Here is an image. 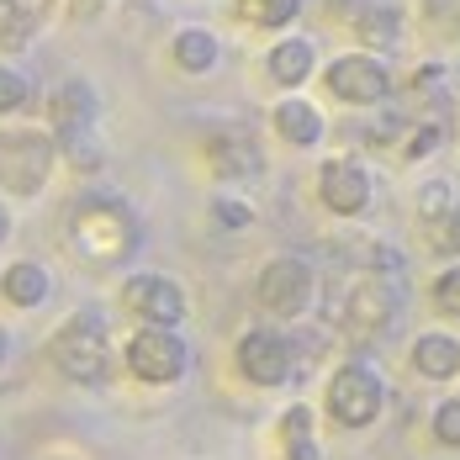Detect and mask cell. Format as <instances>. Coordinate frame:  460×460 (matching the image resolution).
<instances>
[{
  "instance_id": "25",
  "label": "cell",
  "mask_w": 460,
  "mask_h": 460,
  "mask_svg": "<svg viewBox=\"0 0 460 460\" xmlns=\"http://www.w3.org/2000/svg\"><path fill=\"white\" fill-rule=\"evenodd\" d=\"M434 302H439V313L460 318V265H450L445 276L434 280Z\"/></svg>"
},
{
  "instance_id": "13",
  "label": "cell",
  "mask_w": 460,
  "mask_h": 460,
  "mask_svg": "<svg viewBox=\"0 0 460 460\" xmlns=\"http://www.w3.org/2000/svg\"><path fill=\"white\" fill-rule=\"evenodd\" d=\"M207 159H212V170L217 175H254L260 170V143L249 138V133H238V128H228V133H212L207 138Z\"/></svg>"
},
{
  "instance_id": "11",
  "label": "cell",
  "mask_w": 460,
  "mask_h": 460,
  "mask_svg": "<svg viewBox=\"0 0 460 460\" xmlns=\"http://www.w3.org/2000/svg\"><path fill=\"white\" fill-rule=\"evenodd\" d=\"M291 344L270 333V328H260V333H243L238 339V370L254 381V386H280V381H291Z\"/></svg>"
},
{
  "instance_id": "31",
  "label": "cell",
  "mask_w": 460,
  "mask_h": 460,
  "mask_svg": "<svg viewBox=\"0 0 460 460\" xmlns=\"http://www.w3.org/2000/svg\"><path fill=\"white\" fill-rule=\"evenodd\" d=\"M0 366H5V333H0Z\"/></svg>"
},
{
  "instance_id": "28",
  "label": "cell",
  "mask_w": 460,
  "mask_h": 460,
  "mask_svg": "<svg viewBox=\"0 0 460 460\" xmlns=\"http://www.w3.org/2000/svg\"><path fill=\"white\" fill-rule=\"evenodd\" d=\"M106 5H111V0H69V11H75V16H101Z\"/></svg>"
},
{
  "instance_id": "6",
  "label": "cell",
  "mask_w": 460,
  "mask_h": 460,
  "mask_svg": "<svg viewBox=\"0 0 460 460\" xmlns=\"http://www.w3.org/2000/svg\"><path fill=\"white\" fill-rule=\"evenodd\" d=\"M381 402H386V386H381V376L370 366H344L333 370V381H328V418L333 423H344V429H366L381 418Z\"/></svg>"
},
{
  "instance_id": "21",
  "label": "cell",
  "mask_w": 460,
  "mask_h": 460,
  "mask_svg": "<svg viewBox=\"0 0 460 460\" xmlns=\"http://www.w3.org/2000/svg\"><path fill=\"white\" fill-rule=\"evenodd\" d=\"M296 11H302V0H243V16L254 27H286Z\"/></svg>"
},
{
  "instance_id": "17",
  "label": "cell",
  "mask_w": 460,
  "mask_h": 460,
  "mask_svg": "<svg viewBox=\"0 0 460 460\" xmlns=\"http://www.w3.org/2000/svg\"><path fill=\"white\" fill-rule=\"evenodd\" d=\"M276 133L286 143H296V148H313V143L323 138L318 106H307V101H280L276 106Z\"/></svg>"
},
{
  "instance_id": "15",
  "label": "cell",
  "mask_w": 460,
  "mask_h": 460,
  "mask_svg": "<svg viewBox=\"0 0 460 460\" xmlns=\"http://www.w3.org/2000/svg\"><path fill=\"white\" fill-rule=\"evenodd\" d=\"M0 291H5L16 307H43L48 291H53V280H48V270L38 260H16V265L0 276Z\"/></svg>"
},
{
  "instance_id": "1",
  "label": "cell",
  "mask_w": 460,
  "mask_h": 460,
  "mask_svg": "<svg viewBox=\"0 0 460 460\" xmlns=\"http://www.w3.org/2000/svg\"><path fill=\"white\" fill-rule=\"evenodd\" d=\"M69 243L85 265H122L138 249V223L128 201L95 190V196H80V207L69 212Z\"/></svg>"
},
{
  "instance_id": "8",
  "label": "cell",
  "mask_w": 460,
  "mask_h": 460,
  "mask_svg": "<svg viewBox=\"0 0 460 460\" xmlns=\"http://www.w3.org/2000/svg\"><path fill=\"white\" fill-rule=\"evenodd\" d=\"M260 307L265 313H276V318H302L307 313V302H313V270H307V260H296V254H280L270 260L265 270H260Z\"/></svg>"
},
{
  "instance_id": "23",
  "label": "cell",
  "mask_w": 460,
  "mask_h": 460,
  "mask_svg": "<svg viewBox=\"0 0 460 460\" xmlns=\"http://www.w3.org/2000/svg\"><path fill=\"white\" fill-rule=\"evenodd\" d=\"M429 233H434V249H445V254H460V201L450 207V212H439V217L429 223Z\"/></svg>"
},
{
  "instance_id": "2",
  "label": "cell",
  "mask_w": 460,
  "mask_h": 460,
  "mask_svg": "<svg viewBox=\"0 0 460 460\" xmlns=\"http://www.w3.org/2000/svg\"><path fill=\"white\" fill-rule=\"evenodd\" d=\"M48 360L64 370L69 381H106L111 376V339H106V323L95 318V313H75V318H64V328L53 333V344H48Z\"/></svg>"
},
{
  "instance_id": "7",
  "label": "cell",
  "mask_w": 460,
  "mask_h": 460,
  "mask_svg": "<svg viewBox=\"0 0 460 460\" xmlns=\"http://www.w3.org/2000/svg\"><path fill=\"white\" fill-rule=\"evenodd\" d=\"M397 307H402V296H397L392 280L386 276H360L355 286H349L344 307H339V323H344V333H355V339H376V333H392Z\"/></svg>"
},
{
  "instance_id": "29",
  "label": "cell",
  "mask_w": 460,
  "mask_h": 460,
  "mask_svg": "<svg viewBox=\"0 0 460 460\" xmlns=\"http://www.w3.org/2000/svg\"><path fill=\"white\" fill-rule=\"evenodd\" d=\"M217 212H223V223H243V217H249V212H243V207H238V201H223V207H217Z\"/></svg>"
},
{
  "instance_id": "4",
  "label": "cell",
  "mask_w": 460,
  "mask_h": 460,
  "mask_svg": "<svg viewBox=\"0 0 460 460\" xmlns=\"http://www.w3.org/2000/svg\"><path fill=\"white\" fill-rule=\"evenodd\" d=\"M128 370L138 381H148V386H170V381H181L185 370H190V344L175 328L148 323V328H138L128 339Z\"/></svg>"
},
{
  "instance_id": "16",
  "label": "cell",
  "mask_w": 460,
  "mask_h": 460,
  "mask_svg": "<svg viewBox=\"0 0 460 460\" xmlns=\"http://www.w3.org/2000/svg\"><path fill=\"white\" fill-rule=\"evenodd\" d=\"M313 64H318V53L307 38H286V43L270 48V80L276 85H302L313 75Z\"/></svg>"
},
{
  "instance_id": "10",
  "label": "cell",
  "mask_w": 460,
  "mask_h": 460,
  "mask_svg": "<svg viewBox=\"0 0 460 460\" xmlns=\"http://www.w3.org/2000/svg\"><path fill=\"white\" fill-rule=\"evenodd\" d=\"M122 307L138 323L175 328V323H185V291L170 276H133L122 286Z\"/></svg>"
},
{
  "instance_id": "18",
  "label": "cell",
  "mask_w": 460,
  "mask_h": 460,
  "mask_svg": "<svg viewBox=\"0 0 460 460\" xmlns=\"http://www.w3.org/2000/svg\"><path fill=\"white\" fill-rule=\"evenodd\" d=\"M175 64H181L185 75L217 69V38H212L207 27H185V32H175Z\"/></svg>"
},
{
  "instance_id": "14",
  "label": "cell",
  "mask_w": 460,
  "mask_h": 460,
  "mask_svg": "<svg viewBox=\"0 0 460 460\" xmlns=\"http://www.w3.org/2000/svg\"><path fill=\"white\" fill-rule=\"evenodd\" d=\"M413 366L423 370L429 381H450L460 370V339H450V333H418Z\"/></svg>"
},
{
  "instance_id": "12",
  "label": "cell",
  "mask_w": 460,
  "mask_h": 460,
  "mask_svg": "<svg viewBox=\"0 0 460 460\" xmlns=\"http://www.w3.org/2000/svg\"><path fill=\"white\" fill-rule=\"evenodd\" d=\"M318 190H323V207H328V212H344V217H355V212L370 207V175L355 159H333V164L323 170Z\"/></svg>"
},
{
  "instance_id": "27",
  "label": "cell",
  "mask_w": 460,
  "mask_h": 460,
  "mask_svg": "<svg viewBox=\"0 0 460 460\" xmlns=\"http://www.w3.org/2000/svg\"><path fill=\"white\" fill-rule=\"evenodd\" d=\"M429 11H434L439 22H460V0H429Z\"/></svg>"
},
{
  "instance_id": "26",
  "label": "cell",
  "mask_w": 460,
  "mask_h": 460,
  "mask_svg": "<svg viewBox=\"0 0 460 460\" xmlns=\"http://www.w3.org/2000/svg\"><path fill=\"white\" fill-rule=\"evenodd\" d=\"M280 439H286V460H318L313 429H296V434H280Z\"/></svg>"
},
{
  "instance_id": "5",
  "label": "cell",
  "mask_w": 460,
  "mask_h": 460,
  "mask_svg": "<svg viewBox=\"0 0 460 460\" xmlns=\"http://www.w3.org/2000/svg\"><path fill=\"white\" fill-rule=\"evenodd\" d=\"M53 154H58L53 138L32 133V128L0 133V185H5L11 196H32V190L48 181V170H53Z\"/></svg>"
},
{
  "instance_id": "22",
  "label": "cell",
  "mask_w": 460,
  "mask_h": 460,
  "mask_svg": "<svg viewBox=\"0 0 460 460\" xmlns=\"http://www.w3.org/2000/svg\"><path fill=\"white\" fill-rule=\"evenodd\" d=\"M434 439L450 445V450H460V397H445V402L434 408Z\"/></svg>"
},
{
  "instance_id": "9",
  "label": "cell",
  "mask_w": 460,
  "mask_h": 460,
  "mask_svg": "<svg viewBox=\"0 0 460 460\" xmlns=\"http://www.w3.org/2000/svg\"><path fill=\"white\" fill-rule=\"evenodd\" d=\"M328 91L339 101H355V106H376L392 91V75L376 53H344V58L328 64Z\"/></svg>"
},
{
  "instance_id": "20",
  "label": "cell",
  "mask_w": 460,
  "mask_h": 460,
  "mask_svg": "<svg viewBox=\"0 0 460 460\" xmlns=\"http://www.w3.org/2000/svg\"><path fill=\"white\" fill-rule=\"evenodd\" d=\"M32 11L27 5H16V0H0V43H11V48H22L27 38H32Z\"/></svg>"
},
{
  "instance_id": "19",
  "label": "cell",
  "mask_w": 460,
  "mask_h": 460,
  "mask_svg": "<svg viewBox=\"0 0 460 460\" xmlns=\"http://www.w3.org/2000/svg\"><path fill=\"white\" fill-rule=\"evenodd\" d=\"M360 38H366L370 48H386L397 43V11H386V5H370V11H360L355 22H349Z\"/></svg>"
},
{
  "instance_id": "3",
  "label": "cell",
  "mask_w": 460,
  "mask_h": 460,
  "mask_svg": "<svg viewBox=\"0 0 460 460\" xmlns=\"http://www.w3.org/2000/svg\"><path fill=\"white\" fill-rule=\"evenodd\" d=\"M53 133L58 148L75 170H95L101 164V143H95V91L69 80L64 91L53 95Z\"/></svg>"
},
{
  "instance_id": "24",
  "label": "cell",
  "mask_w": 460,
  "mask_h": 460,
  "mask_svg": "<svg viewBox=\"0 0 460 460\" xmlns=\"http://www.w3.org/2000/svg\"><path fill=\"white\" fill-rule=\"evenodd\" d=\"M27 95H32V85H27L16 69H0V111H22Z\"/></svg>"
},
{
  "instance_id": "30",
  "label": "cell",
  "mask_w": 460,
  "mask_h": 460,
  "mask_svg": "<svg viewBox=\"0 0 460 460\" xmlns=\"http://www.w3.org/2000/svg\"><path fill=\"white\" fill-rule=\"evenodd\" d=\"M5 238H11V212L0 207V243H5Z\"/></svg>"
}]
</instances>
